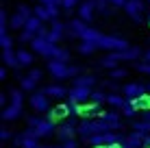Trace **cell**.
<instances>
[{"label":"cell","mask_w":150,"mask_h":148,"mask_svg":"<svg viewBox=\"0 0 150 148\" xmlns=\"http://www.w3.org/2000/svg\"><path fill=\"white\" fill-rule=\"evenodd\" d=\"M133 105H135V109L142 113V111H150V94H144V96H139V98L135 100H131Z\"/></svg>","instance_id":"obj_23"},{"label":"cell","mask_w":150,"mask_h":148,"mask_svg":"<svg viewBox=\"0 0 150 148\" xmlns=\"http://www.w3.org/2000/svg\"><path fill=\"white\" fill-rule=\"evenodd\" d=\"M126 103H128V100L124 98L122 94H107V105L113 107V109H117V111H122V107Z\"/></svg>","instance_id":"obj_19"},{"label":"cell","mask_w":150,"mask_h":148,"mask_svg":"<svg viewBox=\"0 0 150 148\" xmlns=\"http://www.w3.org/2000/svg\"><path fill=\"white\" fill-rule=\"evenodd\" d=\"M0 79H2V81L7 79V68H2V70H0Z\"/></svg>","instance_id":"obj_52"},{"label":"cell","mask_w":150,"mask_h":148,"mask_svg":"<svg viewBox=\"0 0 150 148\" xmlns=\"http://www.w3.org/2000/svg\"><path fill=\"white\" fill-rule=\"evenodd\" d=\"M37 37V35H33V33H28V30H22V33H20V42H26V44H33V39Z\"/></svg>","instance_id":"obj_42"},{"label":"cell","mask_w":150,"mask_h":148,"mask_svg":"<svg viewBox=\"0 0 150 148\" xmlns=\"http://www.w3.org/2000/svg\"><path fill=\"white\" fill-rule=\"evenodd\" d=\"M41 28H44V22H41V20L37 18V15H33L30 20H26V28H24V30H28V33L37 35Z\"/></svg>","instance_id":"obj_24"},{"label":"cell","mask_w":150,"mask_h":148,"mask_svg":"<svg viewBox=\"0 0 150 148\" xmlns=\"http://www.w3.org/2000/svg\"><path fill=\"white\" fill-rule=\"evenodd\" d=\"M94 13H96V0H83L81 7H79V20H83V22H91Z\"/></svg>","instance_id":"obj_12"},{"label":"cell","mask_w":150,"mask_h":148,"mask_svg":"<svg viewBox=\"0 0 150 148\" xmlns=\"http://www.w3.org/2000/svg\"><path fill=\"white\" fill-rule=\"evenodd\" d=\"M52 59L54 61H59V63H65V65H70V50L68 48H57L54 50V55H52Z\"/></svg>","instance_id":"obj_26"},{"label":"cell","mask_w":150,"mask_h":148,"mask_svg":"<svg viewBox=\"0 0 150 148\" xmlns=\"http://www.w3.org/2000/svg\"><path fill=\"white\" fill-rule=\"evenodd\" d=\"M91 91L94 89H87V87H72L68 98H70V105H85V103H91Z\"/></svg>","instance_id":"obj_8"},{"label":"cell","mask_w":150,"mask_h":148,"mask_svg":"<svg viewBox=\"0 0 150 148\" xmlns=\"http://www.w3.org/2000/svg\"><path fill=\"white\" fill-rule=\"evenodd\" d=\"M98 50H107V52H122V50H128L131 46L124 37H117V35H105L96 42Z\"/></svg>","instance_id":"obj_2"},{"label":"cell","mask_w":150,"mask_h":148,"mask_svg":"<svg viewBox=\"0 0 150 148\" xmlns=\"http://www.w3.org/2000/svg\"><path fill=\"white\" fill-rule=\"evenodd\" d=\"M28 103H30V107H33V111H35V113H48V111H50L48 96H46L44 87H41V89H37L35 94H30Z\"/></svg>","instance_id":"obj_5"},{"label":"cell","mask_w":150,"mask_h":148,"mask_svg":"<svg viewBox=\"0 0 150 148\" xmlns=\"http://www.w3.org/2000/svg\"><path fill=\"white\" fill-rule=\"evenodd\" d=\"M79 4V0H63V9L65 13H74V7Z\"/></svg>","instance_id":"obj_44"},{"label":"cell","mask_w":150,"mask_h":148,"mask_svg":"<svg viewBox=\"0 0 150 148\" xmlns=\"http://www.w3.org/2000/svg\"><path fill=\"white\" fill-rule=\"evenodd\" d=\"M15 11L22 15V18H26V20H30V18L35 15V9L30 7V4H18V9H15Z\"/></svg>","instance_id":"obj_35"},{"label":"cell","mask_w":150,"mask_h":148,"mask_svg":"<svg viewBox=\"0 0 150 148\" xmlns=\"http://www.w3.org/2000/svg\"><path fill=\"white\" fill-rule=\"evenodd\" d=\"M100 37H102V33H100V30H98V28H91V26H89V28H87V33L83 35V39H81V42H94V44H96Z\"/></svg>","instance_id":"obj_31"},{"label":"cell","mask_w":150,"mask_h":148,"mask_svg":"<svg viewBox=\"0 0 150 148\" xmlns=\"http://www.w3.org/2000/svg\"><path fill=\"white\" fill-rule=\"evenodd\" d=\"M87 22H83V20H70L68 22V28H65V35H70V37H74V39H83V35L87 33Z\"/></svg>","instance_id":"obj_11"},{"label":"cell","mask_w":150,"mask_h":148,"mask_svg":"<svg viewBox=\"0 0 150 148\" xmlns=\"http://www.w3.org/2000/svg\"><path fill=\"white\" fill-rule=\"evenodd\" d=\"M20 115H22V109H20V107H13V105H9L7 109H2V120H4V122L18 120Z\"/></svg>","instance_id":"obj_22"},{"label":"cell","mask_w":150,"mask_h":148,"mask_svg":"<svg viewBox=\"0 0 150 148\" xmlns=\"http://www.w3.org/2000/svg\"><path fill=\"white\" fill-rule=\"evenodd\" d=\"M9 26H11V30H24L26 28V18H22L15 11L13 15H9Z\"/></svg>","instance_id":"obj_20"},{"label":"cell","mask_w":150,"mask_h":148,"mask_svg":"<svg viewBox=\"0 0 150 148\" xmlns=\"http://www.w3.org/2000/svg\"><path fill=\"white\" fill-rule=\"evenodd\" d=\"M35 85H37V83H35L33 79H28V76H22V83H20V87H22L24 91H30V94H35V91H37V89H35Z\"/></svg>","instance_id":"obj_37"},{"label":"cell","mask_w":150,"mask_h":148,"mask_svg":"<svg viewBox=\"0 0 150 148\" xmlns=\"http://www.w3.org/2000/svg\"><path fill=\"white\" fill-rule=\"evenodd\" d=\"M54 131H57L54 122H50L48 118H44V120H41V124H39L37 129L33 131V133H35V137H37V140H39V137H50V135L54 133Z\"/></svg>","instance_id":"obj_13"},{"label":"cell","mask_w":150,"mask_h":148,"mask_svg":"<svg viewBox=\"0 0 150 148\" xmlns=\"http://www.w3.org/2000/svg\"><path fill=\"white\" fill-rule=\"evenodd\" d=\"M48 72L52 74V79H57V81H65V79H79L81 68H76V65H65V63H59V61L50 59L48 61Z\"/></svg>","instance_id":"obj_1"},{"label":"cell","mask_w":150,"mask_h":148,"mask_svg":"<svg viewBox=\"0 0 150 148\" xmlns=\"http://www.w3.org/2000/svg\"><path fill=\"white\" fill-rule=\"evenodd\" d=\"M126 76H128V72H126V70H122V68H117V70H113V72H109V79L115 81V83H117V81H124Z\"/></svg>","instance_id":"obj_39"},{"label":"cell","mask_w":150,"mask_h":148,"mask_svg":"<svg viewBox=\"0 0 150 148\" xmlns=\"http://www.w3.org/2000/svg\"><path fill=\"white\" fill-rule=\"evenodd\" d=\"M30 48H33V50H35L37 55H41V57H50V59H52L54 50L59 48V46H57V44H50L48 39L35 37V39H33V44H30Z\"/></svg>","instance_id":"obj_7"},{"label":"cell","mask_w":150,"mask_h":148,"mask_svg":"<svg viewBox=\"0 0 150 148\" xmlns=\"http://www.w3.org/2000/svg\"><path fill=\"white\" fill-rule=\"evenodd\" d=\"M98 148H124L122 144H107V146H98Z\"/></svg>","instance_id":"obj_50"},{"label":"cell","mask_w":150,"mask_h":148,"mask_svg":"<svg viewBox=\"0 0 150 148\" xmlns=\"http://www.w3.org/2000/svg\"><path fill=\"white\" fill-rule=\"evenodd\" d=\"M133 133H139V135H144V137H148L150 135V122H144V120H137V122H133Z\"/></svg>","instance_id":"obj_25"},{"label":"cell","mask_w":150,"mask_h":148,"mask_svg":"<svg viewBox=\"0 0 150 148\" xmlns=\"http://www.w3.org/2000/svg\"><path fill=\"white\" fill-rule=\"evenodd\" d=\"M48 11H50V18H52V20H59V7H48Z\"/></svg>","instance_id":"obj_47"},{"label":"cell","mask_w":150,"mask_h":148,"mask_svg":"<svg viewBox=\"0 0 150 148\" xmlns=\"http://www.w3.org/2000/svg\"><path fill=\"white\" fill-rule=\"evenodd\" d=\"M120 113L124 115V118H133V115H137V113H139V111L135 109V105H133V103H131V100H128V103H126V105H124V107H122V111H120Z\"/></svg>","instance_id":"obj_38"},{"label":"cell","mask_w":150,"mask_h":148,"mask_svg":"<svg viewBox=\"0 0 150 148\" xmlns=\"http://www.w3.org/2000/svg\"><path fill=\"white\" fill-rule=\"evenodd\" d=\"M126 2H128V0H111L113 7H122V9H124V4H126Z\"/></svg>","instance_id":"obj_48"},{"label":"cell","mask_w":150,"mask_h":148,"mask_svg":"<svg viewBox=\"0 0 150 148\" xmlns=\"http://www.w3.org/2000/svg\"><path fill=\"white\" fill-rule=\"evenodd\" d=\"M0 44H2L4 50H13V39H11V35H4V37H0Z\"/></svg>","instance_id":"obj_43"},{"label":"cell","mask_w":150,"mask_h":148,"mask_svg":"<svg viewBox=\"0 0 150 148\" xmlns=\"http://www.w3.org/2000/svg\"><path fill=\"white\" fill-rule=\"evenodd\" d=\"M72 115V105L70 103H59L57 107H52V109L48 111V120L50 122H61V120H65V118H70Z\"/></svg>","instance_id":"obj_9"},{"label":"cell","mask_w":150,"mask_h":148,"mask_svg":"<svg viewBox=\"0 0 150 148\" xmlns=\"http://www.w3.org/2000/svg\"><path fill=\"white\" fill-rule=\"evenodd\" d=\"M9 94V100H11V105L13 107H20L22 109V105H24V94H22V89H18V87H11L7 91Z\"/></svg>","instance_id":"obj_21"},{"label":"cell","mask_w":150,"mask_h":148,"mask_svg":"<svg viewBox=\"0 0 150 148\" xmlns=\"http://www.w3.org/2000/svg\"><path fill=\"white\" fill-rule=\"evenodd\" d=\"M41 120L44 118H39V113H30V115H26V129H37V126L41 124Z\"/></svg>","instance_id":"obj_36"},{"label":"cell","mask_w":150,"mask_h":148,"mask_svg":"<svg viewBox=\"0 0 150 148\" xmlns=\"http://www.w3.org/2000/svg\"><path fill=\"white\" fill-rule=\"evenodd\" d=\"M44 91H46V96H48V98H50V96H52V98H63V96H68L70 94V89L68 87H63V85H59V83H50V85H46V87H44Z\"/></svg>","instance_id":"obj_15"},{"label":"cell","mask_w":150,"mask_h":148,"mask_svg":"<svg viewBox=\"0 0 150 148\" xmlns=\"http://www.w3.org/2000/svg\"><path fill=\"white\" fill-rule=\"evenodd\" d=\"M133 68H135L137 72H142V74H150V63H144V61H137V63H133Z\"/></svg>","instance_id":"obj_41"},{"label":"cell","mask_w":150,"mask_h":148,"mask_svg":"<svg viewBox=\"0 0 150 148\" xmlns=\"http://www.w3.org/2000/svg\"><path fill=\"white\" fill-rule=\"evenodd\" d=\"M148 94V85H142V83H126L122 87V96L126 100H135L139 96Z\"/></svg>","instance_id":"obj_10"},{"label":"cell","mask_w":150,"mask_h":148,"mask_svg":"<svg viewBox=\"0 0 150 148\" xmlns=\"http://www.w3.org/2000/svg\"><path fill=\"white\" fill-rule=\"evenodd\" d=\"M65 28H68V24H63L61 20H52V22H50V30H52L57 37H63V35H65Z\"/></svg>","instance_id":"obj_29"},{"label":"cell","mask_w":150,"mask_h":148,"mask_svg":"<svg viewBox=\"0 0 150 148\" xmlns=\"http://www.w3.org/2000/svg\"><path fill=\"white\" fill-rule=\"evenodd\" d=\"M79 135L81 140H89V137H94V126H91V120H81L79 122Z\"/></svg>","instance_id":"obj_18"},{"label":"cell","mask_w":150,"mask_h":148,"mask_svg":"<svg viewBox=\"0 0 150 148\" xmlns=\"http://www.w3.org/2000/svg\"><path fill=\"white\" fill-rule=\"evenodd\" d=\"M91 103H107V91L102 89V87H96L94 91H91Z\"/></svg>","instance_id":"obj_34"},{"label":"cell","mask_w":150,"mask_h":148,"mask_svg":"<svg viewBox=\"0 0 150 148\" xmlns=\"http://www.w3.org/2000/svg\"><path fill=\"white\" fill-rule=\"evenodd\" d=\"M117 65H120V63H117V61L113 59L109 52H107V57H102V59H100V68L109 70V72H113V70H117Z\"/></svg>","instance_id":"obj_28"},{"label":"cell","mask_w":150,"mask_h":148,"mask_svg":"<svg viewBox=\"0 0 150 148\" xmlns=\"http://www.w3.org/2000/svg\"><path fill=\"white\" fill-rule=\"evenodd\" d=\"M102 107L98 103H85V105H72V115H79L81 120H96V113Z\"/></svg>","instance_id":"obj_4"},{"label":"cell","mask_w":150,"mask_h":148,"mask_svg":"<svg viewBox=\"0 0 150 148\" xmlns=\"http://www.w3.org/2000/svg\"><path fill=\"white\" fill-rule=\"evenodd\" d=\"M2 59H4V65H7V68H13V70H20V68H22V65H20V61H18V50H4Z\"/></svg>","instance_id":"obj_17"},{"label":"cell","mask_w":150,"mask_h":148,"mask_svg":"<svg viewBox=\"0 0 150 148\" xmlns=\"http://www.w3.org/2000/svg\"><path fill=\"white\" fill-rule=\"evenodd\" d=\"M13 137H15V135H13V131L9 129V126H2V129H0V140H2L4 144H7L9 140H13Z\"/></svg>","instance_id":"obj_40"},{"label":"cell","mask_w":150,"mask_h":148,"mask_svg":"<svg viewBox=\"0 0 150 148\" xmlns=\"http://www.w3.org/2000/svg\"><path fill=\"white\" fill-rule=\"evenodd\" d=\"M139 2H144V0H139Z\"/></svg>","instance_id":"obj_56"},{"label":"cell","mask_w":150,"mask_h":148,"mask_svg":"<svg viewBox=\"0 0 150 148\" xmlns=\"http://www.w3.org/2000/svg\"><path fill=\"white\" fill-rule=\"evenodd\" d=\"M79 135V124H76L74 118H70L68 122H61L54 131V137L63 144V142H74V137Z\"/></svg>","instance_id":"obj_3"},{"label":"cell","mask_w":150,"mask_h":148,"mask_svg":"<svg viewBox=\"0 0 150 148\" xmlns=\"http://www.w3.org/2000/svg\"><path fill=\"white\" fill-rule=\"evenodd\" d=\"M148 94H150V83H148Z\"/></svg>","instance_id":"obj_53"},{"label":"cell","mask_w":150,"mask_h":148,"mask_svg":"<svg viewBox=\"0 0 150 148\" xmlns=\"http://www.w3.org/2000/svg\"><path fill=\"white\" fill-rule=\"evenodd\" d=\"M148 26H150V18H148Z\"/></svg>","instance_id":"obj_55"},{"label":"cell","mask_w":150,"mask_h":148,"mask_svg":"<svg viewBox=\"0 0 150 148\" xmlns=\"http://www.w3.org/2000/svg\"><path fill=\"white\" fill-rule=\"evenodd\" d=\"M35 9V15L41 20V22H52V18H50V11H48V7H44V4H37V7H33Z\"/></svg>","instance_id":"obj_30"},{"label":"cell","mask_w":150,"mask_h":148,"mask_svg":"<svg viewBox=\"0 0 150 148\" xmlns=\"http://www.w3.org/2000/svg\"><path fill=\"white\" fill-rule=\"evenodd\" d=\"M144 63H150V50H144V57H142Z\"/></svg>","instance_id":"obj_49"},{"label":"cell","mask_w":150,"mask_h":148,"mask_svg":"<svg viewBox=\"0 0 150 148\" xmlns=\"http://www.w3.org/2000/svg\"><path fill=\"white\" fill-rule=\"evenodd\" d=\"M144 140H146L144 135H139V133H131V135L124 137L122 146H124V148H142V146H144Z\"/></svg>","instance_id":"obj_16"},{"label":"cell","mask_w":150,"mask_h":148,"mask_svg":"<svg viewBox=\"0 0 150 148\" xmlns=\"http://www.w3.org/2000/svg\"><path fill=\"white\" fill-rule=\"evenodd\" d=\"M26 76H28V79H33L35 83H39V81H41V70H37V68H35V70H30V72H28Z\"/></svg>","instance_id":"obj_46"},{"label":"cell","mask_w":150,"mask_h":148,"mask_svg":"<svg viewBox=\"0 0 150 148\" xmlns=\"http://www.w3.org/2000/svg\"><path fill=\"white\" fill-rule=\"evenodd\" d=\"M124 11H126L128 15H131L135 22H142L144 15L148 13V7L144 2H139V0H128L126 4H124Z\"/></svg>","instance_id":"obj_6"},{"label":"cell","mask_w":150,"mask_h":148,"mask_svg":"<svg viewBox=\"0 0 150 148\" xmlns=\"http://www.w3.org/2000/svg\"><path fill=\"white\" fill-rule=\"evenodd\" d=\"M33 52L30 50H18V61H20V65H30L33 63Z\"/></svg>","instance_id":"obj_32"},{"label":"cell","mask_w":150,"mask_h":148,"mask_svg":"<svg viewBox=\"0 0 150 148\" xmlns=\"http://www.w3.org/2000/svg\"><path fill=\"white\" fill-rule=\"evenodd\" d=\"M96 85H100L98 83V79L94 74H81L79 79H74V87H87V89H96Z\"/></svg>","instance_id":"obj_14"},{"label":"cell","mask_w":150,"mask_h":148,"mask_svg":"<svg viewBox=\"0 0 150 148\" xmlns=\"http://www.w3.org/2000/svg\"><path fill=\"white\" fill-rule=\"evenodd\" d=\"M146 2H148V7H150V0H146Z\"/></svg>","instance_id":"obj_54"},{"label":"cell","mask_w":150,"mask_h":148,"mask_svg":"<svg viewBox=\"0 0 150 148\" xmlns=\"http://www.w3.org/2000/svg\"><path fill=\"white\" fill-rule=\"evenodd\" d=\"M96 13H100V15H111V13H113L111 0H96Z\"/></svg>","instance_id":"obj_27"},{"label":"cell","mask_w":150,"mask_h":148,"mask_svg":"<svg viewBox=\"0 0 150 148\" xmlns=\"http://www.w3.org/2000/svg\"><path fill=\"white\" fill-rule=\"evenodd\" d=\"M142 148H150V135L146 137V140H144V146H142Z\"/></svg>","instance_id":"obj_51"},{"label":"cell","mask_w":150,"mask_h":148,"mask_svg":"<svg viewBox=\"0 0 150 148\" xmlns=\"http://www.w3.org/2000/svg\"><path fill=\"white\" fill-rule=\"evenodd\" d=\"M98 50V46L94 42H81L79 44V52L81 55H91V52H96Z\"/></svg>","instance_id":"obj_33"},{"label":"cell","mask_w":150,"mask_h":148,"mask_svg":"<svg viewBox=\"0 0 150 148\" xmlns=\"http://www.w3.org/2000/svg\"><path fill=\"white\" fill-rule=\"evenodd\" d=\"M39 4H44V7H63V0H39Z\"/></svg>","instance_id":"obj_45"}]
</instances>
